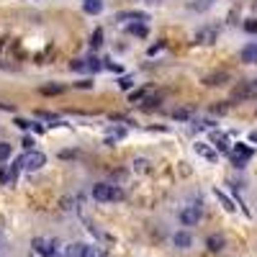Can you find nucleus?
Segmentation results:
<instances>
[{
	"label": "nucleus",
	"mask_w": 257,
	"mask_h": 257,
	"mask_svg": "<svg viewBox=\"0 0 257 257\" xmlns=\"http://www.w3.org/2000/svg\"><path fill=\"white\" fill-rule=\"evenodd\" d=\"M211 3H214V0H196L191 8H193V10H203V8H208Z\"/></svg>",
	"instance_id": "obj_31"
},
{
	"label": "nucleus",
	"mask_w": 257,
	"mask_h": 257,
	"mask_svg": "<svg viewBox=\"0 0 257 257\" xmlns=\"http://www.w3.org/2000/svg\"><path fill=\"white\" fill-rule=\"evenodd\" d=\"M87 255H90V247L85 242H75L67 247V257H87Z\"/></svg>",
	"instance_id": "obj_11"
},
{
	"label": "nucleus",
	"mask_w": 257,
	"mask_h": 257,
	"mask_svg": "<svg viewBox=\"0 0 257 257\" xmlns=\"http://www.w3.org/2000/svg\"><path fill=\"white\" fill-rule=\"evenodd\" d=\"M255 95V83H239L231 90V103H239V100H247Z\"/></svg>",
	"instance_id": "obj_4"
},
{
	"label": "nucleus",
	"mask_w": 257,
	"mask_h": 257,
	"mask_svg": "<svg viewBox=\"0 0 257 257\" xmlns=\"http://www.w3.org/2000/svg\"><path fill=\"white\" fill-rule=\"evenodd\" d=\"M229 80V72H211L203 77V85H211V87H216V85H224Z\"/></svg>",
	"instance_id": "obj_12"
},
{
	"label": "nucleus",
	"mask_w": 257,
	"mask_h": 257,
	"mask_svg": "<svg viewBox=\"0 0 257 257\" xmlns=\"http://www.w3.org/2000/svg\"><path fill=\"white\" fill-rule=\"evenodd\" d=\"M116 21H126V24H137V21H142V24H147L149 16L144 13V10H121V13H116Z\"/></svg>",
	"instance_id": "obj_5"
},
{
	"label": "nucleus",
	"mask_w": 257,
	"mask_h": 257,
	"mask_svg": "<svg viewBox=\"0 0 257 257\" xmlns=\"http://www.w3.org/2000/svg\"><path fill=\"white\" fill-rule=\"evenodd\" d=\"M87 257H106V252H100V250H90V255Z\"/></svg>",
	"instance_id": "obj_38"
},
{
	"label": "nucleus",
	"mask_w": 257,
	"mask_h": 257,
	"mask_svg": "<svg viewBox=\"0 0 257 257\" xmlns=\"http://www.w3.org/2000/svg\"><path fill=\"white\" fill-rule=\"evenodd\" d=\"M160 103H162V95H147L139 106H142L144 111H154V108H160Z\"/></svg>",
	"instance_id": "obj_19"
},
{
	"label": "nucleus",
	"mask_w": 257,
	"mask_h": 257,
	"mask_svg": "<svg viewBox=\"0 0 257 257\" xmlns=\"http://www.w3.org/2000/svg\"><path fill=\"white\" fill-rule=\"evenodd\" d=\"M75 87H83V90H90V87H93V83H90V80H80V83H75Z\"/></svg>",
	"instance_id": "obj_34"
},
{
	"label": "nucleus",
	"mask_w": 257,
	"mask_h": 257,
	"mask_svg": "<svg viewBox=\"0 0 257 257\" xmlns=\"http://www.w3.org/2000/svg\"><path fill=\"white\" fill-rule=\"evenodd\" d=\"M211 111H214V114H227V111H229V106H227V103H219V106H214Z\"/></svg>",
	"instance_id": "obj_32"
},
{
	"label": "nucleus",
	"mask_w": 257,
	"mask_h": 257,
	"mask_svg": "<svg viewBox=\"0 0 257 257\" xmlns=\"http://www.w3.org/2000/svg\"><path fill=\"white\" fill-rule=\"evenodd\" d=\"M255 85H257V83H255Z\"/></svg>",
	"instance_id": "obj_40"
},
{
	"label": "nucleus",
	"mask_w": 257,
	"mask_h": 257,
	"mask_svg": "<svg viewBox=\"0 0 257 257\" xmlns=\"http://www.w3.org/2000/svg\"><path fill=\"white\" fill-rule=\"evenodd\" d=\"M18 167H24V170H39V167L47 165V154L44 152H33V149H26V154H21L16 160Z\"/></svg>",
	"instance_id": "obj_2"
},
{
	"label": "nucleus",
	"mask_w": 257,
	"mask_h": 257,
	"mask_svg": "<svg viewBox=\"0 0 257 257\" xmlns=\"http://www.w3.org/2000/svg\"><path fill=\"white\" fill-rule=\"evenodd\" d=\"M126 31L131 33V36H139V39H147V36H149V26L142 24V21H137V24H129Z\"/></svg>",
	"instance_id": "obj_13"
},
{
	"label": "nucleus",
	"mask_w": 257,
	"mask_h": 257,
	"mask_svg": "<svg viewBox=\"0 0 257 257\" xmlns=\"http://www.w3.org/2000/svg\"><path fill=\"white\" fill-rule=\"evenodd\" d=\"M214 196H216V198L221 200V206H224V208L229 211V214H234V211H237V206H234V200H231V198H229L227 193H221L219 188H216V191H214Z\"/></svg>",
	"instance_id": "obj_20"
},
{
	"label": "nucleus",
	"mask_w": 257,
	"mask_h": 257,
	"mask_svg": "<svg viewBox=\"0 0 257 257\" xmlns=\"http://www.w3.org/2000/svg\"><path fill=\"white\" fill-rule=\"evenodd\" d=\"M103 67H108L111 72H121V64H116V62H106Z\"/></svg>",
	"instance_id": "obj_35"
},
{
	"label": "nucleus",
	"mask_w": 257,
	"mask_h": 257,
	"mask_svg": "<svg viewBox=\"0 0 257 257\" xmlns=\"http://www.w3.org/2000/svg\"><path fill=\"white\" fill-rule=\"evenodd\" d=\"M100 44H103V31L95 29V31H93V36H90V47H93V49H98Z\"/></svg>",
	"instance_id": "obj_28"
},
{
	"label": "nucleus",
	"mask_w": 257,
	"mask_h": 257,
	"mask_svg": "<svg viewBox=\"0 0 257 257\" xmlns=\"http://www.w3.org/2000/svg\"><path fill=\"white\" fill-rule=\"evenodd\" d=\"M70 70H75V72H87V59H72L70 62Z\"/></svg>",
	"instance_id": "obj_26"
},
{
	"label": "nucleus",
	"mask_w": 257,
	"mask_h": 257,
	"mask_svg": "<svg viewBox=\"0 0 257 257\" xmlns=\"http://www.w3.org/2000/svg\"><path fill=\"white\" fill-rule=\"evenodd\" d=\"M242 62H247V64L257 62V44H247V47L242 49Z\"/></svg>",
	"instance_id": "obj_18"
},
{
	"label": "nucleus",
	"mask_w": 257,
	"mask_h": 257,
	"mask_svg": "<svg viewBox=\"0 0 257 257\" xmlns=\"http://www.w3.org/2000/svg\"><path fill=\"white\" fill-rule=\"evenodd\" d=\"M244 31H247V33H257V18L244 21Z\"/></svg>",
	"instance_id": "obj_30"
},
{
	"label": "nucleus",
	"mask_w": 257,
	"mask_h": 257,
	"mask_svg": "<svg viewBox=\"0 0 257 257\" xmlns=\"http://www.w3.org/2000/svg\"><path fill=\"white\" fill-rule=\"evenodd\" d=\"M36 118H44V121H52V126H62V121L57 118V114H49V111H36Z\"/></svg>",
	"instance_id": "obj_23"
},
{
	"label": "nucleus",
	"mask_w": 257,
	"mask_h": 257,
	"mask_svg": "<svg viewBox=\"0 0 257 257\" xmlns=\"http://www.w3.org/2000/svg\"><path fill=\"white\" fill-rule=\"evenodd\" d=\"M18 172H21L18 165H13V167H0V183H3V185L16 183L18 180Z\"/></svg>",
	"instance_id": "obj_8"
},
{
	"label": "nucleus",
	"mask_w": 257,
	"mask_h": 257,
	"mask_svg": "<svg viewBox=\"0 0 257 257\" xmlns=\"http://www.w3.org/2000/svg\"><path fill=\"white\" fill-rule=\"evenodd\" d=\"M180 221L185 227H196L198 221H200V206H188L180 211Z\"/></svg>",
	"instance_id": "obj_6"
},
{
	"label": "nucleus",
	"mask_w": 257,
	"mask_h": 257,
	"mask_svg": "<svg viewBox=\"0 0 257 257\" xmlns=\"http://www.w3.org/2000/svg\"><path fill=\"white\" fill-rule=\"evenodd\" d=\"M193 149H196V152H198L203 160H208V162H216V160H219V154H216L214 149H211L206 142H198V144H193Z\"/></svg>",
	"instance_id": "obj_10"
},
{
	"label": "nucleus",
	"mask_w": 257,
	"mask_h": 257,
	"mask_svg": "<svg viewBox=\"0 0 257 257\" xmlns=\"http://www.w3.org/2000/svg\"><path fill=\"white\" fill-rule=\"evenodd\" d=\"M39 93H41V95H59V93H64V85H57V83H52V85H41V87H39Z\"/></svg>",
	"instance_id": "obj_21"
},
{
	"label": "nucleus",
	"mask_w": 257,
	"mask_h": 257,
	"mask_svg": "<svg viewBox=\"0 0 257 257\" xmlns=\"http://www.w3.org/2000/svg\"><path fill=\"white\" fill-rule=\"evenodd\" d=\"M10 154H13V147H10L8 142H0V162H5Z\"/></svg>",
	"instance_id": "obj_25"
},
{
	"label": "nucleus",
	"mask_w": 257,
	"mask_h": 257,
	"mask_svg": "<svg viewBox=\"0 0 257 257\" xmlns=\"http://www.w3.org/2000/svg\"><path fill=\"white\" fill-rule=\"evenodd\" d=\"M206 247L211 252H221L224 250V237H221V234H211V237L206 239Z\"/></svg>",
	"instance_id": "obj_16"
},
{
	"label": "nucleus",
	"mask_w": 257,
	"mask_h": 257,
	"mask_svg": "<svg viewBox=\"0 0 257 257\" xmlns=\"http://www.w3.org/2000/svg\"><path fill=\"white\" fill-rule=\"evenodd\" d=\"M149 90H152V87H139V90H134V93L129 95V100H131V103H137V106H139L142 100L149 95Z\"/></svg>",
	"instance_id": "obj_22"
},
{
	"label": "nucleus",
	"mask_w": 257,
	"mask_h": 257,
	"mask_svg": "<svg viewBox=\"0 0 257 257\" xmlns=\"http://www.w3.org/2000/svg\"><path fill=\"white\" fill-rule=\"evenodd\" d=\"M93 198L100 200V203H111V200H121L124 198V191L116 185H108V183H98L93 188Z\"/></svg>",
	"instance_id": "obj_1"
},
{
	"label": "nucleus",
	"mask_w": 257,
	"mask_h": 257,
	"mask_svg": "<svg viewBox=\"0 0 257 257\" xmlns=\"http://www.w3.org/2000/svg\"><path fill=\"white\" fill-rule=\"evenodd\" d=\"M211 142L216 144V149H219V152H224V154L231 152V147H229V137H227V134H221V131H211Z\"/></svg>",
	"instance_id": "obj_9"
},
{
	"label": "nucleus",
	"mask_w": 257,
	"mask_h": 257,
	"mask_svg": "<svg viewBox=\"0 0 257 257\" xmlns=\"http://www.w3.org/2000/svg\"><path fill=\"white\" fill-rule=\"evenodd\" d=\"M172 242H175V247H180V250H188L193 244V237L188 231H177L175 237H172Z\"/></svg>",
	"instance_id": "obj_15"
},
{
	"label": "nucleus",
	"mask_w": 257,
	"mask_h": 257,
	"mask_svg": "<svg viewBox=\"0 0 257 257\" xmlns=\"http://www.w3.org/2000/svg\"><path fill=\"white\" fill-rule=\"evenodd\" d=\"M160 49H165V41H160V44H154V47L149 49V54H157Z\"/></svg>",
	"instance_id": "obj_36"
},
{
	"label": "nucleus",
	"mask_w": 257,
	"mask_h": 257,
	"mask_svg": "<svg viewBox=\"0 0 257 257\" xmlns=\"http://www.w3.org/2000/svg\"><path fill=\"white\" fill-rule=\"evenodd\" d=\"M216 36H219V31H216V26H203L198 33H196V44H214L216 41Z\"/></svg>",
	"instance_id": "obj_7"
},
{
	"label": "nucleus",
	"mask_w": 257,
	"mask_h": 257,
	"mask_svg": "<svg viewBox=\"0 0 257 257\" xmlns=\"http://www.w3.org/2000/svg\"><path fill=\"white\" fill-rule=\"evenodd\" d=\"M172 118L175 121H188V118H191V108H177V111H172Z\"/></svg>",
	"instance_id": "obj_27"
},
{
	"label": "nucleus",
	"mask_w": 257,
	"mask_h": 257,
	"mask_svg": "<svg viewBox=\"0 0 257 257\" xmlns=\"http://www.w3.org/2000/svg\"><path fill=\"white\" fill-rule=\"evenodd\" d=\"M131 85H134V77H129V75H124V77L118 80V87H121V90H131Z\"/></svg>",
	"instance_id": "obj_29"
},
{
	"label": "nucleus",
	"mask_w": 257,
	"mask_h": 257,
	"mask_svg": "<svg viewBox=\"0 0 257 257\" xmlns=\"http://www.w3.org/2000/svg\"><path fill=\"white\" fill-rule=\"evenodd\" d=\"M83 10L90 16H98L103 10V0H83Z\"/></svg>",
	"instance_id": "obj_17"
},
{
	"label": "nucleus",
	"mask_w": 257,
	"mask_h": 257,
	"mask_svg": "<svg viewBox=\"0 0 257 257\" xmlns=\"http://www.w3.org/2000/svg\"><path fill=\"white\" fill-rule=\"evenodd\" d=\"M252 157H255V149L250 147V144H242V142H239V144H234L231 152H229V160H231L234 167H244Z\"/></svg>",
	"instance_id": "obj_3"
},
{
	"label": "nucleus",
	"mask_w": 257,
	"mask_h": 257,
	"mask_svg": "<svg viewBox=\"0 0 257 257\" xmlns=\"http://www.w3.org/2000/svg\"><path fill=\"white\" fill-rule=\"evenodd\" d=\"M24 147H26V149H33V139H31V137L24 139Z\"/></svg>",
	"instance_id": "obj_37"
},
{
	"label": "nucleus",
	"mask_w": 257,
	"mask_h": 257,
	"mask_svg": "<svg viewBox=\"0 0 257 257\" xmlns=\"http://www.w3.org/2000/svg\"><path fill=\"white\" fill-rule=\"evenodd\" d=\"M16 126L18 129H29V126H33L31 121H26V118H16Z\"/></svg>",
	"instance_id": "obj_33"
},
{
	"label": "nucleus",
	"mask_w": 257,
	"mask_h": 257,
	"mask_svg": "<svg viewBox=\"0 0 257 257\" xmlns=\"http://www.w3.org/2000/svg\"><path fill=\"white\" fill-rule=\"evenodd\" d=\"M250 142H255V144H257V131H250Z\"/></svg>",
	"instance_id": "obj_39"
},
{
	"label": "nucleus",
	"mask_w": 257,
	"mask_h": 257,
	"mask_svg": "<svg viewBox=\"0 0 257 257\" xmlns=\"http://www.w3.org/2000/svg\"><path fill=\"white\" fill-rule=\"evenodd\" d=\"M103 70V62L98 57H87V72H100Z\"/></svg>",
	"instance_id": "obj_24"
},
{
	"label": "nucleus",
	"mask_w": 257,
	"mask_h": 257,
	"mask_svg": "<svg viewBox=\"0 0 257 257\" xmlns=\"http://www.w3.org/2000/svg\"><path fill=\"white\" fill-rule=\"evenodd\" d=\"M124 137H126V129L124 126H111L108 129V137H106V144H108V147H114L116 139H124Z\"/></svg>",
	"instance_id": "obj_14"
}]
</instances>
